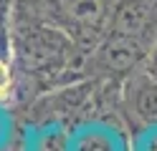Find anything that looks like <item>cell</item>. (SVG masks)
<instances>
[{"label":"cell","instance_id":"cell-1","mask_svg":"<svg viewBox=\"0 0 157 151\" xmlns=\"http://www.w3.org/2000/svg\"><path fill=\"white\" fill-rule=\"evenodd\" d=\"M74 56V40L61 28L48 25H31L18 38V58L25 70L46 73L61 68Z\"/></svg>","mask_w":157,"mask_h":151},{"label":"cell","instance_id":"cell-2","mask_svg":"<svg viewBox=\"0 0 157 151\" xmlns=\"http://www.w3.org/2000/svg\"><path fill=\"white\" fill-rule=\"evenodd\" d=\"M152 50V43H147L142 38L124 35V33H109L101 38V43L96 45L91 63L96 70L109 76H124L137 70Z\"/></svg>","mask_w":157,"mask_h":151},{"label":"cell","instance_id":"cell-3","mask_svg":"<svg viewBox=\"0 0 157 151\" xmlns=\"http://www.w3.org/2000/svg\"><path fill=\"white\" fill-rule=\"evenodd\" d=\"M48 5L91 48H96L101 43L99 38H101V25L106 18L104 0H48Z\"/></svg>","mask_w":157,"mask_h":151},{"label":"cell","instance_id":"cell-4","mask_svg":"<svg viewBox=\"0 0 157 151\" xmlns=\"http://www.w3.org/2000/svg\"><path fill=\"white\" fill-rule=\"evenodd\" d=\"M112 33H124L152 43L157 38V5L150 0H119L109 18Z\"/></svg>","mask_w":157,"mask_h":151},{"label":"cell","instance_id":"cell-5","mask_svg":"<svg viewBox=\"0 0 157 151\" xmlns=\"http://www.w3.org/2000/svg\"><path fill=\"white\" fill-rule=\"evenodd\" d=\"M124 106L142 126H157V81L142 70L124 86Z\"/></svg>","mask_w":157,"mask_h":151},{"label":"cell","instance_id":"cell-6","mask_svg":"<svg viewBox=\"0 0 157 151\" xmlns=\"http://www.w3.org/2000/svg\"><path fill=\"white\" fill-rule=\"evenodd\" d=\"M13 88H15V73H13V66H10V60H8V58L0 56V103L10 98Z\"/></svg>","mask_w":157,"mask_h":151},{"label":"cell","instance_id":"cell-7","mask_svg":"<svg viewBox=\"0 0 157 151\" xmlns=\"http://www.w3.org/2000/svg\"><path fill=\"white\" fill-rule=\"evenodd\" d=\"M76 151H112V146L106 144L101 136H89V138L81 141V146H78Z\"/></svg>","mask_w":157,"mask_h":151},{"label":"cell","instance_id":"cell-8","mask_svg":"<svg viewBox=\"0 0 157 151\" xmlns=\"http://www.w3.org/2000/svg\"><path fill=\"white\" fill-rule=\"evenodd\" d=\"M144 70L157 81V45L150 50V56H147V60H144Z\"/></svg>","mask_w":157,"mask_h":151},{"label":"cell","instance_id":"cell-9","mask_svg":"<svg viewBox=\"0 0 157 151\" xmlns=\"http://www.w3.org/2000/svg\"><path fill=\"white\" fill-rule=\"evenodd\" d=\"M0 131H3V128H0Z\"/></svg>","mask_w":157,"mask_h":151},{"label":"cell","instance_id":"cell-10","mask_svg":"<svg viewBox=\"0 0 157 151\" xmlns=\"http://www.w3.org/2000/svg\"><path fill=\"white\" fill-rule=\"evenodd\" d=\"M155 45H157V43H155Z\"/></svg>","mask_w":157,"mask_h":151}]
</instances>
